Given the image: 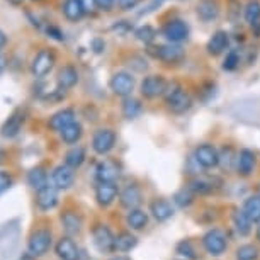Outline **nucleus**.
<instances>
[{
	"mask_svg": "<svg viewBox=\"0 0 260 260\" xmlns=\"http://www.w3.org/2000/svg\"><path fill=\"white\" fill-rule=\"evenodd\" d=\"M12 185V177L7 172H0V194H4L6 190Z\"/></svg>",
	"mask_w": 260,
	"mask_h": 260,
	"instance_id": "c03bdc74",
	"label": "nucleus"
},
{
	"mask_svg": "<svg viewBox=\"0 0 260 260\" xmlns=\"http://www.w3.org/2000/svg\"><path fill=\"white\" fill-rule=\"evenodd\" d=\"M219 180L216 177H211V175H196L189 180L187 189L192 192L194 196H208L213 194L216 189L219 187Z\"/></svg>",
	"mask_w": 260,
	"mask_h": 260,
	"instance_id": "ddd939ff",
	"label": "nucleus"
},
{
	"mask_svg": "<svg viewBox=\"0 0 260 260\" xmlns=\"http://www.w3.org/2000/svg\"><path fill=\"white\" fill-rule=\"evenodd\" d=\"M175 252H177L180 257H185L189 260H194L198 255H196V247L194 243L190 242V240H180V242L177 243V247H175Z\"/></svg>",
	"mask_w": 260,
	"mask_h": 260,
	"instance_id": "ea45409f",
	"label": "nucleus"
},
{
	"mask_svg": "<svg viewBox=\"0 0 260 260\" xmlns=\"http://www.w3.org/2000/svg\"><path fill=\"white\" fill-rule=\"evenodd\" d=\"M232 223L235 230H237V233L240 237H248L250 233H252V221L247 218V214L243 213L242 209H235L233 214H232Z\"/></svg>",
	"mask_w": 260,
	"mask_h": 260,
	"instance_id": "c85d7f7f",
	"label": "nucleus"
},
{
	"mask_svg": "<svg viewBox=\"0 0 260 260\" xmlns=\"http://www.w3.org/2000/svg\"><path fill=\"white\" fill-rule=\"evenodd\" d=\"M141 111H143V104H141V101L136 99V97L129 95L122 101L121 112L126 119H135V117H138L141 114Z\"/></svg>",
	"mask_w": 260,
	"mask_h": 260,
	"instance_id": "2f4dec72",
	"label": "nucleus"
},
{
	"mask_svg": "<svg viewBox=\"0 0 260 260\" xmlns=\"http://www.w3.org/2000/svg\"><path fill=\"white\" fill-rule=\"evenodd\" d=\"M148 224V213H145L143 209H131L127 211L126 214V226L131 230V232H141V230L146 228Z\"/></svg>",
	"mask_w": 260,
	"mask_h": 260,
	"instance_id": "bb28decb",
	"label": "nucleus"
},
{
	"mask_svg": "<svg viewBox=\"0 0 260 260\" xmlns=\"http://www.w3.org/2000/svg\"><path fill=\"white\" fill-rule=\"evenodd\" d=\"M237 158H238V153H235V150L232 148L230 145L223 146V150L219 151V167L230 174V172L237 170Z\"/></svg>",
	"mask_w": 260,
	"mask_h": 260,
	"instance_id": "7c9ffc66",
	"label": "nucleus"
},
{
	"mask_svg": "<svg viewBox=\"0 0 260 260\" xmlns=\"http://www.w3.org/2000/svg\"><path fill=\"white\" fill-rule=\"evenodd\" d=\"M206 51L211 56H219L223 53L230 51V34L224 29H218L211 34V38L206 43Z\"/></svg>",
	"mask_w": 260,
	"mask_h": 260,
	"instance_id": "f8f14e48",
	"label": "nucleus"
},
{
	"mask_svg": "<svg viewBox=\"0 0 260 260\" xmlns=\"http://www.w3.org/2000/svg\"><path fill=\"white\" fill-rule=\"evenodd\" d=\"M196 14H198L199 21H203L204 24L213 22L221 14V2L219 0H199L196 6Z\"/></svg>",
	"mask_w": 260,
	"mask_h": 260,
	"instance_id": "2eb2a0df",
	"label": "nucleus"
},
{
	"mask_svg": "<svg viewBox=\"0 0 260 260\" xmlns=\"http://www.w3.org/2000/svg\"><path fill=\"white\" fill-rule=\"evenodd\" d=\"M150 213L158 223H164L174 216V206L167 199H153L150 203Z\"/></svg>",
	"mask_w": 260,
	"mask_h": 260,
	"instance_id": "4be33fe9",
	"label": "nucleus"
},
{
	"mask_svg": "<svg viewBox=\"0 0 260 260\" xmlns=\"http://www.w3.org/2000/svg\"><path fill=\"white\" fill-rule=\"evenodd\" d=\"M167 89H169V82L164 75L160 73H153V75L145 77L140 83V94L141 97L148 101L158 99V97H164Z\"/></svg>",
	"mask_w": 260,
	"mask_h": 260,
	"instance_id": "39448f33",
	"label": "nucleus"
},
{
	"mask_svg": "<svg viewBox=\"0 0 260 260\" xmlns=\"http://www.w3.org/2000/svg\"><path fill=\"white\" fill-rule=\"evenodd\" d=\"M85 148L83 146H73V148H70L67 151L65 155V165H68L70 169L77 170L80 169V167L83 165V161H85Z\"/></svg>",
	"mask_w": 260,
	"mask_h": 260,
	"instance_id": "72a5a7b5",
	"label": "nucleus"
},
{
	"mask_svg": "<svg viewBox=\"0 0 260 260\" xmlns=\"http://www.w3.org/2000/svg\"><path fill=\"white\" fill-rule=\"evenodd\" d=\"M61 12L67 21H70V22L80 21V19L87 14L85 6H83L82 0H63Z\"/></svg>",
	"mask_w": 260,
	"mask_h": 260,
	"instance_id": "5701e85b",
	"label": "nucleus"
},
{
	"mask_svg": "<svg viewBox=\"0 0 260 260\" xmlns=\"http://www.w3.org/2000/svg\"><path fill=\"white\" fill-rule=\"evenodd\" d=\"M24 121H26L24 112L22 111H16L6 122H4L2 129H0V135H2L4 138H14V136H17L19 131H21L22 124H24Z\"/></svg>",
	"mask_w": 260,
	"mask_h": 260,
	"instance_id": "b1692460",
	"label": "nucleus"
},
{
	"mask_svg": "<svg viewBox=\"0 0 260 260\" xmlns=\"http://www.w3.org/2000/svg\"><path fill=\"white\" fill-rule=\"evenodd\" d=\"M51 243H53V235L50 230L48 228L36 230V232H32L27 242L29 255L31 257H41V255H45L51 248Z\"/></svg>",
	"mask_w": 260,
	"mask_h": 260,
	"instance_id": "423d86ee",
	"label": "nucleus"
},
{
	"mask_svg": "<svg viewBox=\"0 0 260 260\" xmlns=\"http://www.w3.org/2000/svg\"><path fill=\"white\" fill-rule=\"evenodd\" d=\"M6 45H7V36H6V32L0 29V50H2V48L6 46Z\"/></svg>",
	"mask_w": 260,
	"mask_h": 260,
	"instance_id": "8fccbe9b",
	"label": "nucleus"
},
{
	"mask_svg": "<svg viewBox=\"0 0 260 260\" xmlns=\"http://www.w3.org/2000/svg\"><path fill=\"white\" fill-rule=\"evenodd\" d=\"M61 224H63V230L68 233V235H77L80 233L82 230V216L75 213V211H65L61 214Z\"/></svg>",
	"mask_w": 260,
	"mask_h": 260,
	"instance_id": "cd10ccee",
	"label": "nucleus"
},
{
	"mask_svg": "<svg viewBox=\"0 0 260 260\" xmlns=\"http://www.w3.org/2000/svg\"><path fill=\"white\" fill-rule=\"evenodd\" d=\"M11 2H14V4H19V2H22V0H11Z\"/></svg>",
	"mask_w": 260,
	"mask_h": 260,
	"instance_id": "6e6d98bb",
	"label": "nucleus"
},
{
	"mask_svg": "<svg viewBox=\"0 0 260 260\" xmlns=\"http://www.w3.org/2000/svg\"><path fill=\"white\" fill-rule=\"evenodd\" d=\"M55 252L60 260H80V248L70 237H61L58 240Z\"/></svg>",
	"mask_w": 260,
	"mask_h": 260,
	"instance_id": "a211bd4d",
	"label": "nucleus"
},
{
	"mask_svg": "<svg viewBox=\"0 0 260 260\" xmlns=\"http://www.w3.org/2000/svg\"><path fill=\"white\" fill-rule=\"evenodd\" d=\"M116 199H119V189L116 184H99L95 187V201L101 208H109Z\"/></svg>",
	"mask_w": 260,
	"mask_h": 260,
	"instance_id": "412c9836",
	"label": "nucleus"
},
{
	"mask_svg": "<svg viewBox=\"0 0 260 260\" xmlns=\"http://www.w3.org/2000/svg\"><path fill=\"white\" fill-rule=\"evenodd\" d=\"M243 17L250 26H255V24L260 22V2L258 0H248L247 6L243 7Z\"/></svg>",
	"mask_w": 260,
	"mask_h": 260,
	"instance_id": "e433bc0d",
	"label": "nucleus"
},
{
	"mask_svg": "<svg viewBox=\"0 0 260 260\" xmlns=\"http://www.w3.org/2000/svg\"><path fill=\"white\" fill-rule=\"evenodd\" d=\"M135 36L138 41L145 43V45H151V43L155 41L156 38V29L153 26H150V24H145V26H140L138 29L135 31Z\"/></svg>",
	"mask_w": 260,
	"mask_h": 260,
	"instance_id": "58836bf2",
	"label": "nucleus"
},
{
	"mask_svg": "<svg viewBox=\"0 0 260 260\" xmlns=\"http://www.w3.org/2000/svg\"><path fill=\"white\" fill-rule=\"evenodd\" d=\"M95 179L99 184H116L119 179V167L111 160H102L95 167Z\"/></svg>",
	"mask_w": 260,
	"mask_h": 260,
	"instance_id": "dca6fc26",
	"label": "nucleus"
},
{
	"mask_svg": "<svg viewBox=\"0 0 260 260\" xmlns=\"http://www.w3.org/2000/svg\"><path fill=\"white\" fill-rule=\"evenodd\" d=\"M90 46H92V50H94L95 53H102V51L106 50V43H104V39H101V38H94V39H92Z\"/></svg>",
	"mask_w": 260,
	"mask_h": 260,
	"instance_id": "de8ad7c7",
	"label": "nucleus"
},
{
	"mask_svg": "<svg viewBox=\"0 0 260 260\" xmlns=\"http://www.w3.org/2000/svg\"><path fill=\"white\" fill-rule=\"evenodd\" d=\"M143 203V190L138 184H129L119 192V204L124 209H138L140 204Z\"/></svg>",
	"mask_w": 260,
	"mask_h": 260,
	"instance_id": "4468645a",
	"label": "nucleus"
},
{
	"mask_svg": "<svg viewBox=\"0 0 260 260\" xmlns=\"http://www.w3.org/2000/svg\"><path fill=\"white\" fill-rule=\"evenodd\" d=\"M116 0H95V7L99 9V11H111L112 7H114Z\"/></svg>",
	"mask_w": 260,
	"mask_h": 260,
	"instance_id": "49530a36",
	"label": "nucleus"
},
{
	"mask_svg": "<svg viewBox=\"0 0 260 260\" xmlns=\"http://www.w3.org/2000/svg\"><path fill=\"white\" fill-rule=\"evenodd\" d=\"M51 180H53V185H55L58 190H67L75 182V172L68 165H58L56 169L53 170Z\"/></svg>",
	"mask_w": 260,
	"mask_h": 260,
	"instance_id": "f3484780",
	"label": "nucleus"
},
{
	"mask_svg": "<svg viewBox=\"0 0 260 260\" xmlns=\"http://www.w3.org/2000/svg\"><path fill=\"white\" fill-rule=\"evenodd\" d=\"M60 135H61V140L65 141L67 145H75L77 141H80V138H82V135H83V127H82L80 122L75 121V122H73V124L67 126Z\"/></svg>",
	"mask_w": 260,
	"mask_h": 260,
	"instance_id": "c9c22d12",
	"label": "nucleus"
},
{
	"mask_svg": "<svg viewBox=\"0 0 260 260\" xmlns=\"http://www.w3.org/2000/svg\"><path fill=\"white\" fill-rule=\"evenodd\" d=\"M82 2H83V6H85V11H87V12L97 9V7H95V0H82Z\"/></svg>",
	"mask_w": 260,
	"mask_h": 260,
	"instance_id": "09e8293b",
	"label": "nucleus"
},
{
	"mask_svg": "<svg viewBox=\"0 0 260 260\" xmlns=\"http://www.w3.org/2000/svg\"><path fill=\"white\" fill-rule=\"evenodd\" d=\"M258 257H260V250L253 243L242 245V247L237 248V253H235V258L237 260H258Z\"/></svg>",
	"mask_w": 260,
	"mask_h": 260,
	"instance_id": "4c0bfd02",
	"label": "nucleus"
},
{
	"mask_svg": "<svg viewBox=\"0 0 260 260\" xmlns=\"http://www.w3.org/2000/svg\"><path fill=\"white\" fill-rule=\"evenodd\" d=\"M192 155L203 169H216V167H219V151L213 145H198Z\"/></svg>",
	"mask_w": 260,
	"mask_h": 260,
	"instance_id": "9b49d317",
	"label": "nucleus"
},
{
	"mask_svg": "<svg viewBox=\"0 0 260 260\" xmlns=\"http://www.w3.org/2000/svg\"><path fill=\"white\" fill-rule=\"evenodd\" d=\"M177 260H180V258H177Z\"/></svg>",
	"mask_w": 260,
	"mask_h": 260,
	"instance_id": "13d9d810",
	"label": "nucleus"
},
{
	"mask_svg": "<svg viewBox=\"0 0 260 260\" xmlns=\"http://www.w3.org/2000/svg\"><path fill=\"white\" fill-rule=\"evenodd\" d=\"M46 34L55 41H65V34L58 26H48L46 27Z\"/></svg>",
	"mask_w": 260,
	"mask_h": 260,
	"instance_id": "37998d69",
	"label": "nucleus"
},
{
	"mask_svg": "<svg viewBox=\"0 0 260 260\" xmlns=\"http://www.w3.org/2000/svg\"><path fill=\"white\" fill-rule=\"evenodd\" d=\"M138 243V238L135 237L131 232H122L116 237V243H114V250L116 252H121V253H126L129 250H133Z\"/></svg>",
	"mask_w": 260,
	"mask_h": 260,
	"instance_id": "473e14b6",
	"label": "nucleus"
},
{
	"mask_svg": "<svg viewBox=\"0 0 260 260\" xmlns=\"http://www.w3.org/2000/svg\"><path fill=\"white\" fill-rule=\"evenodd\" d=\"M6 68V60H4V56H0V72Z\"/></svg>",
	"mask_w": 260,
	"mask_h": 260,
	"instance_id": "603ef678",
	"label": "nucleus"
},
{
	"mask_svg": "<svg viewBox=\"0 0 260 260\" xmlns=\"http://www.w3.org/2000/svg\"><path fill=\"white\" fill-rule=\"evenodd\" d=\"M255 165H257V156L253 151L248 148L240 150L237 158V172L240 177H250L255 170Z\"/></svg>",
	"mask_w": 260,
	"mask_h": 260,
	"instance_id": "aec40b11",
	"label": "nucleus"
},
{
	"mask_svg": "<svg viewBox=\"0 0 260 260\" xmlns=\"http://www.w3.org/2000/svg\"><path fill=\"white\" fill-rule=\"evenodd\" d=\"M190 34V27L187 21L180 17H172L161 26V36L172 45H180V43L187 41Z\"/></svg>",
	"mask_w": 260,
	"mask_h": 260,
	"instance_id": "7ed1b4c3",
	"label": "nucleus"
},
{
	"mask_svg": "<svg viewBox=\"0 0 260 260\" xmlns=\"http://www.w3.org/2000/svg\"><path fill=\"white\" fill-rule=\"evenodd\" d=\"M116 145V133L111 127H101L92 136V150L97 155H107Z\"/></svg>",
	"mask_w": 260,
	"mask_h": 260,
	"instance_id": "9d476101",
	"label": "nucleus"
},
{
	"mask_svg": "<svg viewBox=\"0 0 260 260\" xmlns=\"http://www.w3.org/2000/svg\"><path fill=\"white\" fill-rule=\"evenodd\" d=\"M116 2L121 11H133V9L138 7V4L141 0H116Z\"/></svg>",
	"mask_w": 260,
	"mask_h": 260,
	"instance_id": "a18cd8bd",
	"label": "nucleus"
},
{
	"mask_svg": "<svg viewBox=\"0 0 260 260\" xmlns=\"http://www.w3.org/2000/svg\"><path fill=\"white\" fill-rule=\"evenodd\" d=\"M192 198H194V194L190 192L189 189H182V190H179V192H175L174 203L177 204L179 208H189V206L192 204Z\"/></svg>",
	"mask_w": 260,
	"mask_h": 260,
	"instance_id": "79ce46f5",
	"label": "nucleus"
},
{
	"mask_svg": "<svg viewBox=\"0 0 260 260\" xmlns=\"http://www.w3.org/2000/svg\"><path fill=\"white\" fill-rule=\"evenodd\" d=\"M73 122H75V111L73 109H61L50 117V127L58 133H61L67 126L73 124Z\"/></svg>",
	"mask_w": 260,
	"mask_h": 260,
	"instance_id": "a878e982",
	"label": "nucleus"
},
{
	"mask_svg": "<svg viewBox=\"0 0 260 260\" xmlns=\"http://www.w3.org/2000/svg\"><path fill=\"white\" fill-rule=\"evenodd\" d=\"M201 243H203V248L206 250V253L211 255V257H221L228 248L226 233L219 228L208 230V232L203 235V238H201Z\"/></svg>",
	"mask_w": 260,
	"mask_h": 260,
	"instance_id": "20e7f679",
	"label": "nucleus"
},
{
	"mask_svg": "<svg viewBox=\"0 0 260 260\" xmlns=\"http://www.w3.org/2000/svg\"><path fill=\"white\" fill-rule=\"evenodd\" d=\"M258 190H260V185H258Z\"/></svg>",
	"mask_w": 260,
	"mask_h": 260,
	"instance_id": "4d7b16f0",
	"label": "nucleus"
},
{
	"mask_svg": "<svg viewBox=\"0 0 260 260\" xmlns=\"http://www.w3.org/2000/svg\"><path fill=\"white\" fill-rule=\"evenodd\" d=\"M165 106L172 114H185L190 107H192V95L189 94L184 87L177 85V83H169V89H167L165 95Z\"/></svg>",
	"mask_w": 260,
	"mask_h": 260,
	"instance_id": "f257e3e1",
	"label": "nucleus"
},
{
	"mask_svg": "<svg viewBox=\"0 0 260 260\" xmlns=\"http://www.w3.org/2000/svg\"><path fill=\"white\" fill-rule=\"evenodd\" d=\"M56 63V56L51 50H41L31 61V72L36 78H45L53 70Z\"/></svg>",
	"mask_w": 260,
	"mask_h": 260,
	"instance_id": "6e6552de",
	"label": "nucleus"
},
{
	"mask_svg": "<svg viewBox=\"0 0 260 260\" xmlns=\"http://www.w3.org/2000/svg\"><path fill=\"white\" fill-rule=\"evenodd\" d=\"M238 65H240V51L238 50H230L226 53V56H224L221 68L224 72H233V70H237Z\"/></svg>",
	"mask_w": 260,
	"mask_h": 260,
	"instance_id": "a19ab883",
	"label": "nucleus"
},
{
	"mask_svg": "<svg viewBox=\"0 0 260 260\" xmlns=\"http://www.w3.org/2000/svg\"><path fill=\"white\" fill-rule=\"evenodd\" d=\"M92 238H94L95 248L99 250L101 253L114 252L116 237L112 235L111 228L107 226V224H95V226L92 228Z\"/></svg>",
	"mask_w": 260,
	"mask_h": 260,
	"instance_id": "1a4fd4ad",
	"label": "nucleus"
},
{
	"mask_svg": "<svg viewBox=\"0 0 260 260\" xmlns=\"http://www.w3.org/2000/svg\"><path fill=\"white\" fill-rule=\"evenodd\" d=\"M135 85H136V78L129 72H117L109 80V89L112 90V94L124 97V99L133 94Z\"/></svg>",
	"mask_w": 260,
	"mask_h": 260,
	"instance_id": "0eeeda50",
	"label": "nucleus"
},
{
	"mask_svg": "<svg viewBox=\"0 0 260 260\" xmlns=\"http://www.w3.org/2000/svg\"><path fill=\"white\" fill-rule=\"evenodd\" d=\"M242 211L252 223H260V194L250 196L245 199Z\"/></svg>",
	"mask_w": 260,
	"mask_h": 260,
	"instance_id": "c756f323",
	"label": "nucleus"
},
{
	"mask_svg": "<svg viewBox=\"0 0 260 260\" xmlns=\"http://www.w3.org/2000/svg\"><path fill=\"white\" fill-rule=\"evenodd\" d=\"M148 53L155 60H158L165 65H179V63L184 61L185 58V50L180 45H172V43H167V45H158L148 46Z\"/></svg>",
	"mask_w": 260,
	"mask_h": 260,
	"instance_id": "f03ea898",
	"label": "nucleus"
},
{
	"mask_svg": "<svg viewBox=\"0 0 260 260\" xmlns=\"http://www.w3.org/2000/svg\"><path fill=\"white\" fill-rule=\"evenodd\" d=\"M58 189L55 185H46L36 192V204L41 211H50L58 206Z\"/></svg>",
	"mask_w": 260,
	"mask_h": 260,
	"instance_id": "6ab92c4d",
	"label": "nucleus"
},
{
	"mask_svg": "<svg viewBox=\"0 0 260 260\" xmlns=\"http://www.w3.org/2000/svg\"><path fill=\"white\" fill-rule=\"evenodd\" d=\"M109 260H129V258L124 257V255H116V257H112V258H109Z\"/></svg>",
	"mask_w": 260,
	"mask_h": 260,
	"instance_id": "3c124183",
	"label": "nucleus"
},
{
	"mask_svg": "<svg viewBox=\"0 0 260 260\" xmlns=\"http://www.w3.org/2000/svg\"><path fill=\"white\" fill-rule=\"evenodd\" d=\"M257 240L260 242V223H258V228H257Z\"/></svg>",
	"mask_w": 260,
	"mask_h": 260,
	"instance_id": "864d4df0",
	"label": "nucleus"
},
{
	"mask_svg": "<svg viewBox=\"0 0 260 260\" xmlns=\"http://www.w3.org/2000/svg\"><path fill=\"white\" fill-rule=\"evenodd\" d=\"M78 82V72L75 67L65 65L58 72L56 83H58V90H68L72 87H75Z\"/></svg>",
	"mask_w": 260,
	"mask_h": 260,
	"instance_id": "393cba45",
	"label": "nucleus"
},
{
	"mask_svg": "<svg viewBox=\"0 0 260 260\" xmlns=\"http://www.w3.org/2000/svg\"><path fill=\"white\" fill-rule=\"evenodd\" d=\"M27 184L31 185L32 189H43L48 185V174L43 167H34V169L29 170L27 174Z\"/></svg>",
	"mask_w": 260,
	"mask_h": 260,
	"instance_id": "f704fd0d",
	"label": "nucleus"
},
{
	"mask_svg": "<svg viewBox=\"0 0 260 260\" xmlns=\"http://www.w3.org/2000/svg\"><path fill=\"white\" fill-rule=\"evenodd\" d=\"M0 161H4V153L0 151Z\"/></svg>",
	"mask_w": 260,
	"mask_h": 260,
	"instance_id": "5fc2aeb1",
	"label": "nucleus"
}]
</instances>
